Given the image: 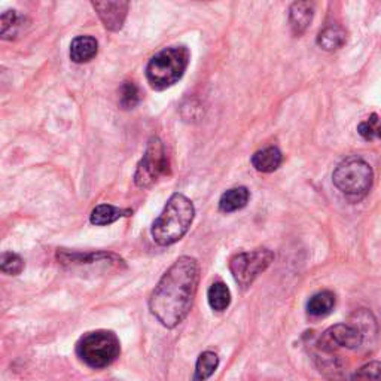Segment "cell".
<instances>
[{
    "instance_id": "1",
    "label": "cell",
    "mask_w": 381,
    "mask_h": 381,
    "mask_svg": "<svg viewBox=\"0 0 381 381\" xmlns=\"http://www.w3.org/2000/svg\"><path fill=\"white\" fill-rule=\"evenodd\" d=\"M198 282V262L190 257H181L164 273L152 290L150 313L166 328L177 326L193 309Z\"/></svg>"
},
{
    "instance_id": "2",
    "label": "cell",
    "mask_w": 381,
    "mask_h": 381,
    "mask_svg": "<svg viewBox=\"0 0 381 381\" xmlns=\"http://www.w3.org/2000/svg\"><path fill=\"white\" fill-rule=\"evenodd\" d=\"M195 207L183 194H173L166 207L152 224V238L160 246H170L179 241L194 221Z\"/></svg>"
},
{
    "instance_id": "3",
    "label": "cell",
    "mask_w": 381,
    "mask_h": 381,
    "mask_svg": "<svg viewBox=\"0 0 381 381\" xmlns=\"http://www.w3.org/2000/svg\"><path fill=\"white\" fill-rule=\"evenodd\" d=\"M188 63L189 51L186 46H170L162 49L148 63V82L154 90H166L181 81Z\"/></svg>"
},
{
    "instance_id": "4",
    "label": "cell",
    "mask_w": 381,
    "mask_h": 381,
    "mask_svg": "<svg viewBox=\"0 0 381 381\" xmlns=\"http://www.w3.org/2000/svg\"><path fill=\"white\" fill-rule=\"evenodd\" d=\"M374 173L370 164L361 157H349L338 164L332 173V182L347 198L359 201L373 186Z\"/></svg>"
},
{
    "instance_id": "5",
    "label": "cell",
    "mask_w": 381,
    "mask_h": 381,
    "mask_svg": "<svg viewBox=\"0 0 381 381\" xmlns=\"http://www.w3.org/2000/svg\"><path fill=\"white\" fill-rule=\"evenodd\" d=\"M76 353L84 363L100 370L115 362L120 356V340L110 331L88 332L76 344Z\"/></svg>"
},
{
    "instance_id": "6",
    "label": "cell",
    "mask_w": 381,
    "mask_h": 381,
    "mask_svg": "<svg viewBox=\"0 0 381 381\" xmlns=\"http://www.w3.org/2000/svg\"><path fill=\"white\" fill-rule=\"evenodd\" d=\"M170 174V161L166 148L160 141V137H150L145 155L137 164L134 173V182L138 188H152L157 185L162 177Z\"/></svg>"
},
{
    "instance_id": "7",
    "label": "cell",
    "mask_w": 381,
    "mask_h": 381,
    "mask_svg": "<svg viewBox=\"0 0 381 381\" xmlns=\"http://www.w3.org/2000/svg\"><path fill=\"white\" fill-rule=\"evenodd\" d=\"M274 261V253L270 249H257L243 252L230 261V270L234 280L241 286L247 288L255 278L264 273Z\"/></svg>"
},
{
    "instance_id": "8",
    "label": "cell",
    "mask_w": 381,
    "mask_h": 381,
    "mask_svg": "<svg viewBox=\"0 0 381 381\" xmlns=\"http://www.w3.org/2000/svg\"><path fill=\"white\" fill-rule=\"evenodd\" d=\"M365 337L361 329L353 323H341L329 328L319 340V347L325 353H332L338 349L354 350L363 344Z\"/></svg>"
},
{
    "instance_id": "9",
    "label": "cell",
    "mask_w": 381,
    "mask_h": 381,
    "mask_svg": "<svg viewBox=\"0 0 381 381\" xmlns=\"http://www.w3.org/2000/svg\"><path fill=\"white\" fill-rule=\"evenodd\" d=\"M94 9L100 20L103 21L105 27L110 32H120L124 25V21L127 18V12H129V2H93Z\"/></svg>"
},
{
    "instance_id": "10",
    "label": "cell",
    "mask_w": 381,
    "mask_h": 381,
    "mask_svg": "<svg viewBox=\"0 0 381 381\" xmlns=\"http://www.w3.org/2000/svg\"><path fill=\"white\" fill-rule=\"evenodd\" d=\"M314 6L310 2H295L289 9V24L292 33L301 36L306 32L313 21Z\"/></svg>"
},
{
    "instance_id": "11",
    "label": "cell",
    "mask_w": 381,
    "mask_h": 381,
    "mask_svg": "<svg viewBox=\"0 0 381 381\" xmlns=\"http://www.w3.org/2000/svg\"><path fill=\"white\" fill-rule=\"evenodd\" d=\"M97 53L98 44L91 36H78L70 44V58L73 63H78V65L91 61Z\"/></svg>"
},
{
    "instance_id": "12",
    "label": "cell",
    "mask_w": 381,
    "mask_h": 381,
    "mask_svg": "<svg viewBox=\"0 0 381 381\" xmlns=\"http://www.w3.org/2000/svg\"><path fill=\"white\" fill-rule=\"evenodd\" d=\"M282 161H283L282 152L276 146H270L253 154L252 166L261 173H273L280 167Z\"/></svg>"
},
{
    "instance_id": "13",
    "label": "cell",
    "mask_w": 381,
    "mask_h": 381,
    "mask_svg": "<svg viewBox=\"0 0 381 381\" xmlns=\"http://www.w3.org/2000/svg\"><path fill=\"white\" fill-rule=\"evenodd\" d=\"M250 198L249 189L245 186H237L233 189H228L222 194L219 200V210L224 213H231L237 212L247 206Z\"/></svg>"
},
{
    "instance_id": "14",
    "label": "cell",
    "mask_w": 381,
    "mask_h": 381,
    "mask_svg": "<svg viewBox=\"0 0 381 381\" xmlns=\"http://www.w3.org/2000/svg\"><path fill=\"white\" fill-rule=\"evenodd\" d=\"M131 214H133V210L130 209H120L110 205H100L91 212L90 221L93 225L103 226V225L117 222L118 219L127 218V216H131Z\"/></svg>"
},
{
    "instance_id": "15",
    "label": "cell",
    "mask_w": 381,
    "mask_h": 381,
    "mask_svg": "<svg viewBox=\"0 0 381 381\" xmlns=\"http://www.w3.org/2000/svg\"><path fill=\"white\" fill-rule=\"evenodd\" d=\"M335 307V295L331 290H322L310 298L307 304V311L311 316L322 317L331 313Z\"/></svg>"
},
{
    "instance_id": "16",
    "label": "cell",
    "mask_w": 381,
    "mask_h": 381,
    "mask_svg": "<svg viewBox=\"0 0 381 381\" xmlns=\"http://www.w3.org/2000/svg\"><path fill=\"white\" fill-rule=\"evenodd\" d=\"M347 34L338 25H331V27L323 29L319 36H317V44L325 51H337L346 44Z\"/></svg>"
},
{
    "instance_id": "17",
    "label": "cell",
    "mask_w": 381,
    "mask_h": 381,
    "mask_svg": "<svg viewBox=\"0 0 381 381\" xmlns=\"http://www.w3.org/2000/svg\"><path fill=\"white\" fill-rule=\"evenodd\" d=\"M218 365H219L218 354L213 353V351L201 353L198 356V359H197L194 380L195 381H206L209 377L213 375V373L216 371Z\"/></svg>"
},
{
    "instance_id": "18",
    "label": "cell",
    "mask_w": 381,
    "mask_h": 381,
    "mask_svg": "<svg viewBox=\"0 0 381 381\" xmlns=\"http://www.w3.org/2000/svg\"><path fill=\"white\" fill-rule=\"evenodd\" d=\"M207 299L214 311H224L231 302V292L222 282L213 283L207 292Z\"/></svg>"
},
{
    "instance_id": "19",
    "label": "cell",
    "mask_w": 381,
    "mask_h": 381,
    "mask_svg": "<svg viewBox=\"0 0 381 381\" xmlns=\"http://www.w3.org/2000/svg\"><path fill=\"white\" fill-rule=\"evenodd\" d=\"M21 29V17L17 14V11H6L2 14L0 20V34L4 39H12L18 34Z\"/></svg>"
},
{
    "instance_id": "20",
    "label": "cell",
    "mask_w": 381,
    "mask_h": 381,
    "mask_svg": "<svg viewBox=\"0 0 381 381\" xmlns=\"http://www.w3.org/2000/svg\"><path fill=\"white\" fill-rule=\"evenodd\" d=\"M141 101V90L134 82L125 81L120 88V105L122 109H133Z\"/></svg>"
},
{
    "instance_id": "21",
    "label": "cell",
    "mask_w": 381,
    "mask_h": 381,
    "mask_svg": "<svg viewBox=\"0 0 381 381\" xmlns=\"http://www.w3.org/2000/svg\"><path fill=\"white\" fill-rule=\"evenodd\" d=\"M358 133L365 141L381 138V117H378L377 113H373L370 118L358 125Z\"/></svg>"
},
{
    "instance_id": "22",
    "label": "cell",
    "mask_w": 381,
    "mask_h": 381,
    "mask_svg": "<svg viewBox=\"0 0 381 381\" xmlns=\"http://www.w3.org/2000/svg\"><path fill=\"white\" fill-rule=\"evenodd\" d=\"M321 371L331 381H351L347 375V370H344L338 359H325L321 365Z\"/></svg>"
},
{
    "instance_id": "23",
    "label": "cell",
    "mask_w": 381,
    "mask_h": 381,
    "mask_svg": "<svg viewBox=\"0 0 381 381\" xmlns=\"http://www.w3.org/2000/svg\"><path fill=\"white\" fill-rule=\"evenodd\" d=\"M0 270L8 276H17L24 270V261L17 253L5 252L0 258Z\"/></svg>"
},
{
    "instance_id": "24",
    "label": "cell",
    "mask_w": 381,
    "mask_h": 381,
    "mask_svg": "<svg viewBox=\"0 0 381 381\" xmlns=\"http://www.w3.org/2000/svg\"><path fill=\"white\" fill-rule=\"evenodd\" d=\"M351 381H381V362H370L363 365L353 375Z\"/></svg>"
}]
</instances>
